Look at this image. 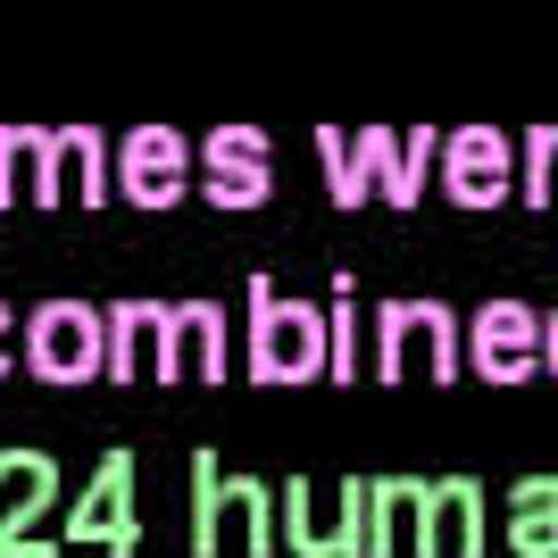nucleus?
<instances>
[{
	"mask_svg": "<svg viewBox=\"0 0 558 558\" xmlns=\"http://www.w3.org/2000/svg\"><path fill=\"white\" fill-rule=\"evenodd\" d=\"M192 558H276V484L192 450Z\"/></svg>",
	"mask_w": 558,
	"mask_h": 558,
	"instance_id": "nucleus-1",
	"label": "nucleus"
},
{
	"mask_svg": "<svg viewBox=\"0 0 558 558\" xmlns=\"http://www.w3.org/2000/svg\"><path fill=\"white\" fill-rule=\"evenodd\" d=\"M367 375L375 384H459L466 342L450 301H384L367 317Z\"/></svg>",
	"mask_w": 558,
	"mask_h": 558,
	"instance_id": "nucleus-2",
	"label": "nucleus"
},
{
	"mask_svg": "<svg viewBox=\"0 0 558 558\" xmlns=\"http://www.w3.org/2000/svg\"><path fill=\"white\" fill-rule=\"evenodd\" d=\"M242 375H251V384H317V375H326V308L276 292V276H251Z\"/></svg>",
	"mask_w": 558,
	"mask_h": 558,
	"instance_id": "nucleus-3",
	"label": "nucleus"
},
{
	"mask_svg": "<svg viewBox=\"0 0 558 558\" xmlns=\"http://www.w3.org/2000/svg\"><path fill=\"white\" fill-rule=\"evenodd\" d=\"M100 308L93 301H43L17 317V367H34L43 384H93L100 375Z\"/></svg>",
	"mask_w": 558,
	"mask_h": 558,
	"instance_id": "nucleus-4",
	"label": "nucleus"
},
{
	"mask_svg": "<svg viewBox=\"0 0 558 558\" xmlns=\"http://www.w3.org/2000/svg\"><path fill=\"white\" fill-rule=\"evenodd\" d=\"M484 517H492V500L475 475H425L417 517H409V550L417 558H484L492 550Z\"/></svg>",
	"mask_w": 558,
	"mask_h": 558,
	"instance_id": "nucleus-5",
	"label": "nucleus"
},
{
	"mask_svg": "<svg viewBox=\"0 0 558 558\" xmlns=\"http://www.w3.org/2000/svg\"><path fill=\"white\" fill-rule=\"evenodd\" d=\"M59 542H100L109 558H142V525H134V450H100L93 484L68 500Z\"/></svg>",
	"mask_w": 558,
	"mask_h": 558,
	"instance_id": "nucleus-6",
	"label": "nucleus"
},
{
	"mask_svg": "<svg viewBox=\"0 0 558 558\" xmlns=\"http://www.w3.org/2000/svg\"><path fill=\"white\" fill-rule=\"evenodd\" d=\"M283 550L292 558H359V475L342 484H317V475H292L283 484Z\"/></svg>",
	"mask_w": 558,
	"mask_h": 558,
	"instance_id": "nucleus-7",
	"label": "nucleus"
},
{
	"mask_svg": "<svg viewBox=\"0 0 558 558\" xmlns=\"http://www.w3.org/2000/svg\"><path fill=\"white\" fill-rule=\"evenodd\" d=\"M109 192H125L134 209H175L192 192V142L175 125H134L109 150Z\"/></svg>",
	"mask_w": 558,
	"mask_h": 558,
	"instance_id": "nucleus-8",
	"label": "nucleus"
},
{
	"mask_svg": "<svg viewBox=\"0 0 558 558\" xmlns=\"http://www.w3.org/2000/svg\"><path fill=\"white\" fill-rule=\"evenodd\" d=\"M434 175L459 209H500L517 192V142L492 134V125H459V134H434Z\"/></svg>",
	"mask_w": 558,
	"mask_h": 558,
	"instance_id": "nucleus-9",
	"label": "nucleus"
},
{
	"mask_svg": "<svg viewBox=\"0 0 558 558\" xmlns=\"http://www.w3.org/2000/svg\"><path fill=\"white\" fill-rule=\"evenodd\" d=\"M459 342H466V367L484 375V384H525V375L542 367V308L484 301L475 326H459Z\"/></svg>",
	"mask_w": 558,
	"mask_h": 558,
	"instance_id": "nucleus-10",
	"label": "nucleus"
},
{
	"mask_svg": "<svg viewBox=\"0 0 558 558\" xmlns=\"http://www.w3.org/2000/svg\"><path fill=\"white\" fill-rule=\"evenodd\" d=\"M100 375L109 384H167V301H109L100 308Z\"/></svg>",
	"mask_w": 558,
	"mask_h": 558,
	"instance_id": "nucleus-11",
	"label": "nucleus"
},
{
	"mask_svg": "<svg viewBox=\"0 0 558 558\" xmlns=\"http://www.w3.org/2000/svg\"><path fill=\"white\" fill-rule=\"evenodd\" d=\"M233 367V326L217 301H167V384H217Z\"/></svg>",
	"mask_w": 558,
	"mask_h": 558,
	"instance_id": "nucleus-12",
	"label": "nucleus"
},
{
	"mask_svg": "<svg viewBox=\"0 0 558 558\" xmlns=\"http://www.w3.org/2000/svg\"><path fill=\"white\" fill-rule=\"evenodd\" d=\"M50 209H100L109 201V134L93 125H50V175H43Z\"/></svg>",
	"mask_w": 558,
	"mask_h": 558,
	"instance_id": "nucleus-13",
	"label": "nucleus"
},
{
	"mask_svg": "<svg viewBox=\"0 0 558 558\" xmlns=\"http://www.w3.org/2000/svg\"><path fill=\"white\" fill-rule=\"evenodd\" d=\"M59 500H68V484H59L50 450H34V442L0 450V534H43Z\"/></svg>",
	"mask_w": 558,
	"mask_h": 558,
	"instance_id": "nucleus-14",
	"label": "nucleus"
},
{
	"mask_svg": "<svg viewBox=\"0 0 558 558\" xmlns=\"http://www.w3.org/2000/svg\"><path fill=\"white\" fill-rule=\"evenodd\" d=\"M425 475H359V558H400Z\"/></svg>",
	"mask_w": 558,
	"mask_h": 558,
	"instance_id": "nucleus-15",
	"label": "nucleus"
},
{
	"mask_svg": "<svg viewBox=\"0 0 558 558\" xmlns=\"http://www.w3.org/2000/svg\"><path fill=\"white\" fill-rule=\"evenodd\" d=\"M367 142H375V192H384L392 209H417L425 175H434V125H409V134L367 125Z\"/></svg>",
	"mask_w": 558,
	"mask_h": 558,
	"instance_id": "nucleus-16",
	"label": "nucleus"
},
{
	"mask_svg": "<svg viewBox=\"0 0 558 558\" xmlns=\"http://www.w3.org/2000/svg\"><path fill=\"white\" fill-rule=\"evenodd\" d=\"M500 534L517 558H558V475H517Z\"/></svg>",
	"mask_w": 558,
	"mask_h": 558,
	"instance_id": "nucleus-17",
	"label": "nucleus"
},
{
	"mask_svg": "<svg viewBox=\"0 0 558 558\" xmlns=\"http://www.w3.org/2000/svg\"><path fill=\"white\" fill-rule=\"evenodd\" d=\"M50 125H0V209H50Z\"/></svg>",
	"mask_w": 558,
	"mask_h": 558,
	"instance_id": "nucleus-18",
	"label": "nucleus"
},
{
	"mask_svg": "<svg viewBox=\"0 0 558 558\" xmlns=\"http://www.w3.org/2000/svg\"><path fill=\"white\" fill-rule=\"evenodd\" d=\"M317 167H326V192H333V201L359 209V201L375 192V142H367V125H359V134L317 125Z\"/></svg>",
	"mask_w": 558,
	"mask_h": 558,
	"instance_id": "nucleus-19",
	"label": "nucleus"
},
{
	"mask_svg": "<svg viewBox=\"0 0 558 558\" xmlns=\"http://www.w3.org/2000/svg\"><path fill=\"white\" fill-rule=\"evenodd\" d=\"M326 375L350 384V375H367V317H359V283L333 276V301H326Z\"/></svg>",
	"mask_w": 558,
	"mask_h": 558,
	"instance_id": "nucleus-20",
	"label": "nucleus"
},
{
	"mask_svg": "<svg viewBox=\"0 0 558 558\" xmlns=\"http://www.w3.org/2000/svg\"><path fill=\"white\" fill-rule=\"evenodd\" d=\"M550 184H558V125H534L517 142V192H525V209H550Z\"/></svg>",
	"mask_w": 558,
	"mask_h": 558,
	"instance_id": "nucleus-21",
	"label": "nucleus"
},
{
	"mask_svg": "<svg viewBox=\"0 0 558 558\" xmlns=\"http://www.w3.org/2000/svg\"><path fill=\"white\" fill-rule=\"evenodd\" d=\"M192 167H258V175H276V142L258 125H217L209 150H192Z\"/></svg>",
	"mask_w": 558,
	"mask_h": 558,
	"instance_id": "nucleus-22",
	"label": "nucleus"
},
{
	"mask_svg": "<svg viewBox=\"0 0 558 558\" xmlns=\"http://www.w3.org/2000/svg\"><path fill=\"white\" fill-rule=\"evenodd\" d=\"M201 184H209L217 209H258L276 192V175H258V167H201Z\"/></svg>",
	"mask_w": 558,
	"mask_h": 558,
	"instance_id": "nucleus-23",
	"label": "nucleus"
},
{
	"mask_svg": "<svg viewBox=\"0 0 558 558\" xmlns=\"http://www.w3.org/2000/svg\"><path fill=\"white\" fill-rule=\"evenodd\" d=\"M68 542L59 534H0V558H59Z\"/></svg>",
	"mask_w": 558,
	"mask_h": 558,
	"instance_id": "nucleus-24",
	"label": "nucleus"
},
{
	"mask_svg": "<svg viewBox=\"0 0 558 558\" xmlns=\"http://www.w3.org/2000/svg\"><path fill=\"white\" fill-rule=\"evenodd\" d=\"M9 367H17V308L0 301V375H9Z\"/></svg>",
	"mask_w": 558,
	"mask_h": 558,
	"instance_id": "nucleus-25",
	"label": "nucleus"
},
{
	"mask_svg": "<svg viewBox=\"0 0 558 558\" xmlns=\"http://www.w3.org/2000/svg\"><path fill=\"white\" fill-rule=\"evenodd\" d=\"M542 367L558 375V308H550V317H542Z\"/></svg>",
	"mask_w": 558,
	"mask_h": 558,
	"instance_id": "nucleus-26",
	"label": "nucleus"
}]
</instances>
